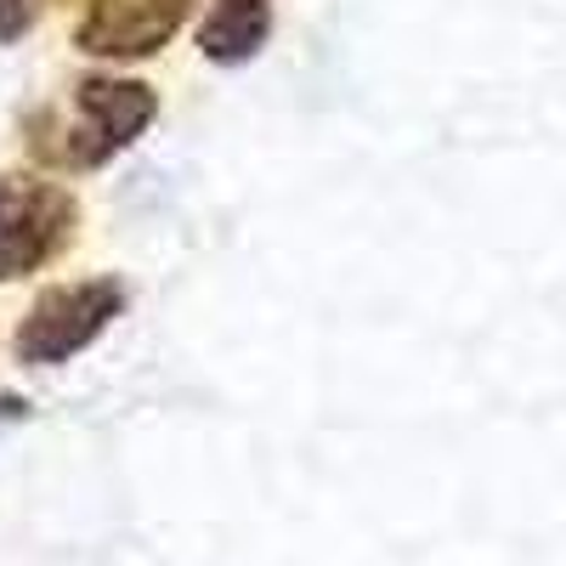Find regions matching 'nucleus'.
Returning <instances> with one entry per match:
<instances>
[{
	"instance_id": "obj_5",
	"label": "nucleus",
	"mask_w": 566,
	"mask_h": 566,
	"mask_svg": "<svg viewBox=\"0 0 566 566\" xmlns=\"http://www.w3.org/2000/svg\"><path fill=\"white\" fill-rule=\"evenodd\" d=\"M266 40H272V0H216L199 29V52L232 69V63L261 57Z\"/></svg>"
},
{
	"instance_id": "obj_1",
	"label": "nucleus",
	"mask_w": 566,
	"mask_h": 566,
	"mask_svg": "<svg viewBox=\"0 0 566 566\" xmlns=\"http://www.w3.org/2000/svg\"><path fill=\"white\" fill-rule=\"evenodd\" d=\"M154 114H159L154 85L85 74V80H74L63 108H40L29 119V148H34V159L57 165V170H97L114 154H125L154 125Z\"/></svg>"
},
{
	"instance_id": "obj_4",
	"label": "nucleus",
	"mask_w": 566,
	"mask_h": 566,
	"mask_svg": "<svg viewBox=\"0 0 566 566\" xmlns=\"http://www.w3.org/2000/svg\"><path fill=\"white\" fill-rule=\"evenodd\" d=\"M187 7L193 0H91L74 29V45L85 57L142 63L176 40V29L187 23Z\"/></svg>"
},
{
	"instance_id": "obj_3",
	"label": "nucleus",
	"mask_w": 566,
	"mask_h": 566,
	"mask_svg": "<svg viewBox=\"0 0 566 566\" xmlns=\"http://www.w3.org/2000/svg\"><path fill=\"white\" fill-rule=\"evenodd\" d=\"M80 232V199L63 181L7 176L0 181V283L52 266Z\"/></svg>"
},
{
	"instance_id": "obj_7",
	"label": "nucleus",
	"mask_w": 566,
	"mask_h": 566,
	"mask_svg": "<svg viewBox=\"0 0 566 566\" xmlns=\"http://www.w3.org/2000/svg\"><path fill=\"white\" fill-rule=\"evenodd\" d=\"M18 419H29V402L12 397V391H0V431H7V424H18Z\"/></svg>"
},
{
	"instance_id": "obj_6",
	"label": "nucleus",
	"mask_w": 566,
	"mask_h": 566,
	"mask_svg": "<svg viewBox=\"0 0 566 566\" xmlns=\"http://www.w3.org/2000/svg\"><path fill=\"white\" fill-rule=\"evenodd\" d=\"M57 0H0V40H23Z\"/></svg>"
},
{
	"instance_id": "obj_2",
	"label": "nucleus",
	"mask_w": 566,
	"mask_h": 566,
	"mask_svg": "<svg viewBox=\"0 0 566 566\" xmlns=\"http://www.w3.org/2000/svg\"><path fill=\"white\" fill-rule=\"evenodd\" d=\"M125 312V283L119 277H80V283H57L45 290L12 335L18 363L29 368H57L69 357H80L85 346L103 340V328Z\"/></svg>"
}]
</instances>
